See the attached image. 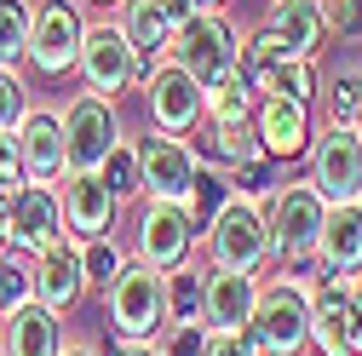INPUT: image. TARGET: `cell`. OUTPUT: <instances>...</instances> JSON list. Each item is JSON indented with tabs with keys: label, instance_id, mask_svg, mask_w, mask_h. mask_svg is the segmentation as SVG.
Instances as JSON below:
<instances>
[{
	"label": "cell",
	"instance_id": "1",
	"mask_svg": "<svg viewBox=\"0 0 362 356\" xmlns=\"http://www.w3.org/2000/svg\"><path fill=\"white\" fill-rule=\"evenodd\" d=\"M310 271H282L259 282L253 316H247V339L259 345V356H305L310 350Z\"/></svg>",
	"mask_w": 362,
	"mask_h": 356
},
{
	"label": "cell",
	"instance_id": "2",
	"mask_svg": "<svg viewBox=\"0 0 362 356\" xmlns=\"http://www.w3.org/2000/svg\"><path fill=\"white\" fill-rule=\"evenodd\" d=\"M328 225V201L316 196L310 178L299 184H276L264 196V236H270V264L276 271H305L316 259V242H322Z\"/></svg>",
	"mask_w": 362,
	"mask_h": 356
},
{
	"label": "cell",
	"instance_id": "3",
	"mask_svg": "<svg viewBox=\"0 0 362 356\" xmlns=\"http://www.w3.org/2000/svg\"><path fill=\"white\" fill-rule=\"evenodd\" d=\"M202 253L213 271H247L259 276L270 264V236H264V201L253 196H224L218 213L202 225Z\"/></svg>",
	"mask_w": 362,
	"mask_h": 356
},
{
	"label": "cell",
	"instance_id": "4",
	"mask_svg": "<svg viewBox=\"0 0 362 356\" xmlns=\"http://www.w3.org/2000/svg\"><path fill=\"white\" fill-rule=\"evenodd\" d=\"M167 58L185 69V75H196L202 86H213V81H224L230 69H242V35H236V23L224 18V12H196V18H185V23L173 29Z\"/></svg>",
	"mask_w": 362,
	"mask_h": 356
},
{
	"label": "cell",
	"instance_id": "5",
	"mask_svg": "<svg viewBox=\"0 0 362 356\" xmlns=\"http://www.w3.org/2000/svg\"><path fill=\"white\" fill-rule=\"evenodd\" d=\"M104 310H110L115 339H156L167 328V276L127 259L121 276L104 287Z\"/></svg>",
	"mask_w": 362,
	"mask_h": 356
},
{
	"label": "cell",
	"instance_id": "6",
	"mask_svg": "<svg viewBox=\"0 0 362 356\" xmlns=\"http://www.w3.org/2000/svg\"><path fill=\"white\" fill-rule=\"evenodd\" d=\"M305 178L316 184L328 207L362 201V132L356 126H316V138L305 150Z\"/></svg>",
	"mask_w": 362,
	"mask_h": 356
},
{
	"label": "cell",
	"instance_id": "7",
	"mask_svg": "<svg viewBox=\"0 0 362 356\" xmlns=\"http://www.w3.org/2000/svg\"><path fill=\"white\" fill-rule=\"evenodd\" d=\"M58 121H64L69 172H98L104 155L127 138V132H121V109H115L110 98H98V93H75V98H64Z\"/></svg>",
	"mask_w": 362,
	"mask_h": 356
},
{
	"label": "cell",
	"instance_id": "8",
	"mask_svg": "<svg viewBox=\"0 0 362 356\" xmlns=\"http://www.w3.org/2000/svg\"><path fill=\"white\" fill-rule=\"evenodd\" d=\"M75 75H81V93H98V98H121L139 86V69H132V47L115 18H93L81 35V58H75Z\"/></svg>",
	"mask_w": 362,
	"mask_h": 356
},
{
	"label": "cell",
	"instance_id": "9",
	"mask_svg": "<svg viewBox=\"0 0 362 356\" xmlns=\"http://www.w3.org/2000/svg\"><path fill=\"white\" fill-rule=\"evenodd\" d=\"M81 35H86V18L75 0H35V23H29V52L23 64L35 75H69L75 58H81Z\"/></svg>",
	"mask_w": 362,
	"mask_h": 356
},
{
	"label": "cell",
	"instance_id": "10",
	"mask_svg": "<svg viewBox=\"0 0 362 356\" xmlns=\"http://www.w3.org/2000/svg\"><path fill=\"white\" fill-rule=\"evenodd\" d=\"M132 150H139V190L144 201H173V207H185L190 190H196V155L185 138H173V132H144V138H132Z\"/></svg>",
	"mask_w": 362,
	"mask_h": 356
},
{
	"label": "cell",
	"instance_id": "11",
	"mask_svg": "<svg viewBox=\"0 0 362 356\" xmlns=\"http://www.w3.org/2000/svg\"><path fill=\"white\" fill-rule=\"evenodd\" d=\"M196 225H190V213L185 207H173V201H144L139 207V225H132V259L150 264V271H178L185 259H196Z\"/></svg>",
	"mask_w": 362,
	"mask_h": 356
},
{
	"label": "cell",
	"instance_id": "12",
	"mask_svg": "<svg viewBox=\"0 0 362 356\" xmlns=\"http://www.w3.org/2000/svg\"><path fill=\"white\" fill-rule=\"evenodd\" d=\"M6 225H12V230H6V247L23 253V259L58 247V242L69 236V225H64V201H58V184H23V190L6 201Z\"/></svg>",
	"mask_w": 362,
	"mask_h": 356
},
{
	"label": "cell",
	"instance_id": "13",
	"mask_svg": "<svg viewBox=\"0 0 362 356\" xmlns=\"http://www.w3.org/2000/svg\"><path fill=\"white\" fill-rule=\"evenodd\" d=\"M144 104H150V126L156 132H173V138H190L202 126V81L185 75L173 58H161L150 75H144Z\"/></svg>",
	"mask_w": 362,
	"mask_h": 356
},
{
	"label": "cell",
	"instance_id": "14",
	"mask_svg": "<svg viewBox=\"0 0 362 356\" xmlns=\"http://www.w3.org/2000/svg\"><path fill=\"white\" fill-rule=\"evenodd\" d=\"M253 138L264 161H299L316 138V104L299 98H259L253 104Z\"/></svg>",
	"mask_w": 362,
	"mask_h": 356
},
{
	"label": "cell",
	"instance_id": "15",
	"mask_svg": "<svg viewBox=\"0 0 362 356\" xmlns=\"http://www.w3.org/2000/svg\"><path fill=\"white\" fill-rule=\"evenodd\" d=\"M18 161H23L29 184H64L69 178V150H64L58 109H29L18 121Z\"/></svg>",
	"mask_w": 362,
	"mask_h": 356
},
{
	"label": "cell",
	"instance_id": "16",
	"mask_svg": "<svg viewBox=\"0 0 362 356\" xmlns=\"http://www.w3.org/2000/svg\"><path fill=\"white\" fill-rule=\"evenodd\" d=\"M58 201H64V225H69L75 242L115 236V225H121V201L104 190L98 172H69L58 184Z\"/></svg>",
	"mask_w": 362,
	"mask_h": 356
},
{
	"label": "cell",
	"instance_id": "17",
	"mask_svg": "<svg viewBox=\"0 0 362 356\" xmlns=\"http://www.w3.org/2000/svg\"><path fill=\"white\" fill-rule=\"evenodd\" d=\"M351 282L356 276H316L310 282V350L351 356Z\"/></svg>",
	"mask_w": 362,
	"mask_h": 356
},
{
	"label": "cell",
	"instance_id": "18",
	"mask_svg": "<svg viewBox=\"0 0 362 356\" xmlns=\"http://www.w3.org/2000/svg\"><path fill=\"white\" fill-rule=\"evenodd\" d=\"M115 23H121L127 47H132V69H139V86H144V75H150V69L167 58V47H173V18H167L161 0H121V6H115Z\"/></svg>",
	"mask_w": 362,
	"mask_h": 356
},
{
	"label": "cell",
	"instance_id": "19",
	"mask_svg": "<svg viewBox=\"0 0 362 356\" xmlns=\"http://www.w3.org/2000/svg\"><path fill=\"white\" fill-rule=\"evenodd\" d=\"M29 271H35V299L47 304V310H58V316H64V310L81 304L86 276H81V242H75V236H64V242L47 247V253H35Z\"/></svg>",
	"mask_w": 362,
	"mask_h": 356
},
{
	"label": "cell",
	"instance_id": "20",
	"mask_svg": "<svg viewBox=\"0 0 362 356\" xmlns=\"http://www.w3.org/2000/svg\"><path fill=\"white\" fill-rule=\"evenodd\" d=\"M185 144H190L196 167H207V172H236V167L264 155L253 138V121H202Z\"/></svg>",
	"mask_w": 362,
	"mask_h": 356
},
{
	"label": "cell",
	"instance_id": "21",
	"mask_svg": "<svg viewBox=\"0 0 362 356\" xmlns=\"http://www.w3.org/2000/svg\"><path fill=\"white\" fill-rule=\"evenodd\" d=\"M259 282H264V276L213 271V264H207V276H202V322H207V328H247L253 299H259Z\"/></svg>",
	"mask_w": 362,
	"mask_h": 356
},
{
	"label": "cell",
	"instance_id": "22",
	"mask_svg": "<svg viewBox=\"0 0 362 356\" xmlns=\"http://www.w3.org/2000/svg\"><path fill=\"white\" fill-rule=\"evenodd\" d=\"M316 276H362V201L328 207L322 242H316Z\"/></svg>",
	"mask_w": 362,
	"mask_h": 356
},
{
	"label": "cell",
	"instance_id": "23",
	"mask_svg": "<svg viewBox=\"0 0 362 356\" xmlns=\"http://www.w3.org/2000/svg\"><path fill=\"white\" fill-rule=\"evenodd\" d=\"M64 322L58 310H47L40 299H29L23 310H12L0 322V356H64Z\"/></svg>",
	"mask_w": 362,
	"mask_h": 356
},
{
	"label": "cell",
	"instance_id": "24",
	"mask_svg": "<svg viewBox=\"0 0 362 356\" xmlns=\"http://www.w3.org/2000/svg\"><path fill=\"white\" fill-rule=\"evenodd\" d=\"M264 29L288 47V58H316L328 40V18H322V0H270Z\"/></svg>",
	"mask_w": 362,
	"mask_h": 356
},
{
	"label": "cell",
	"instance_id": "25",
	"mask_svg": "<svg viewBox=\"0 0 362 356\" xmlns=\"http://www.w3.org/2000/svg\"><path fill=\"white\" fill-rule=\"evenodd\" d=\"M259 98H299V104H316L322 93V75H316V58H276L247 75Z\"/></svg>",
	"mask_w": 362,
	"mask_h": 356
},
{
	"label": "cell",
	"instance_id": "26",
	"mask_svg": "<svg viewBox=\"0 0 362 356\" xmlns=\"http://www.w3.org/2000/svg\"><path fill=\"white\" fill-rule=\"evenodd\" d=\"M253 104H259V93H253L247 69H230L224 81L202 86V121H253Z\"/></svg>",
	"mask_w": 362,
	"mask_h": 356
},
{
	"label": "cell",
	"instance_id": "27",
	"mask_svg": "<svg viewBox=\"0 0 362 356\" xmlns=\"http://www.w3.org/2000/svg\"><path fill=\"white\" fill-rule=\"evenodd\" d=\"M202 276H207V264H196V259L167 271V322H202Z\"/></svg>",
	"mask_w": 362,
	"mask_h": 356
},
{
	"label": "cell",
	"instance_id": "28",
	"mask_svg": "<svg viewBox=\"0 0 362 356\" xmlns=\"http://www.w3.org/2000/svg\"><path fill=\"white\" fill-rule=\"evenodd\" d=\"M356 98H362V69H334L322 81V93H316V104H322V126H351L356 121Z\"/></svg>",
	"mask_w": 362,
	"mask_h": 356
},
{
	"label": "cell",
	"instance_id": "29",
	"mask_svg": "<svg viewBox=\"0 0 362 356\" xmlns=\"http://www.w3.org/2000/svg\"><path fill=\"white\" fill-rule=\"evenodd\" d=\"M29 23H35V0H0V69H18L23 64Z\"/></svg>",
	"mask_w": 362,
	"mask_h": 356
},
{
	"label": "cell",
	"instance_id": "30",
	"mask_svg": "<svg viewBox=\"0 0 362 356\" xmlns=\"http://www.w3.org/2000/svg\"><path fill=\"white\" fill-rule=\"evenodd\" d=\"M132 253L115 242V236H93V242H81V276H86V287H110L115 276H121V264H127Z\"/></svg>",
	"mask_w": 362,
	"mask_h": 356
},
{
	"label": "cell",
	"instance_id": "31",
	"mask_svg": "<svg viewBox=\"0 0 362 356\" xmlns=\"http://www.w3.org/2000/svg\"><path fill=\"white\" fill-rule=\"evenodd\" d=\"M98 178H104V190L127 207V201H139L144 190H139V150H132V138H121L110 155H104V167H98Z\"/></svg>",
	"mask_w": 362,
	"mask_h": 356
},
{
	"label": "cell",
	"instance_id": "32",
	"mask_svg": "<svg viewBox=\"0 0 362 356\" xmlns=\"http://www.w3.org/2000/svg\"><path fill=\"white\" fill-rule=\"evenodd\" d=\"M35 299V271H29V259L12 253V247H0V322L12 316V310H23Z\"/></svg>",
	"mask_w": 362,
	"mask_h": 356
},
{
	"label": "cell",
	"instance_id": "33",
	"mask_svg": "<svg viewBox=\"0 0 362 356\" xmlns=\"http://www.w3.org/2000/svg\"><path fill=\"white\" fill-rule=\"evenodd\" d=\"M35 109V98H29V81L18 75V69H0V132H18V121Z\"/></svg>",
	"mask_w": 362,
	"mask_h": 356
},
{
	"label": "cell",
	"instance_id": "34",
	"mask_svg": "<svg viewBox=\"0 0 362 356\" xmlns=\"http://www.w3.org/2000/svg\"><path fill=\"white\" fill-rule=\"evenodd\" d=\"M161 356H207V322H167L156 333Z\"/></svg>",
	"mask_w": 362,
	"mask_h": 356
},
{
	"label": "cell",
	"instance_id": "35",
	"mask_svg": "<svg viewBox=\"0 0 362 356\" xmlns=\"http://www.w3.org/2000/svg\"><path fill=\"white\" fill-rule=\"evenodd\" d=\"M224 184H230V196H253V201H264L270 190H276V161H247V167H236V172H224Z\"/></svg>",
	"mask_w": 362,
	"mask_h": 356
},
{
	"label": "cell",
	"instance_id": "36",
	"mask_svg": "<svg viewBox=\"0 0 362 356\" xmlns=\"http://www.w3.org/2000/svg\"><path fill=\"white\" fill-rule=\"evenodd\" d=\"M322 18H328V35L362 40V0H322Z\"/></svg>",
	"mask_w": 362,
	"mask_h": 356
},
{
	"label": "cell",
	"instance_id": "37",
	"mask_svg": "<svg viewBox=\"0 0 362 356\" xmlns=\"http://www.w3.org/2000/svg\"><path fill=\"white\" fill-rule=\"evenodd\" d=\"M29 184V178H23V161H18V132H0V196H18Z\"/></svg>",
	"mask_w": 362,
	"mask_h": 356
},
{
	"label": "cell",
	"instance_id": "38",
	"mask_svg": "<svg viewBox=\"0 0 362 356\" xmlns=\"http://www.w3.org/2000/svg\"><path fill=\"white\" fill-rule=\"evenodd\" d=\"M207 356H259L247 328H207Z\"/></svg>",
	"mask_w": 362,
	"mask_h": 356
},
{
	"label": "cell",
	"instance_id": "39",
	"mask_svg": "<svg viewBox=\"0 0 362 356\" xmlns=\"http://www.w3.org/2000/svg\"><path fill=\"white\" fill-rule=\"evenodd\" d=\"M351 356H362V276L351 282Z\"/></svg>",
	"mask_w": 362,
	"mask_h": 356
},
{
	"label": "cell",
	"instance_id": "40",
	"mask_svg": "<svg viewBox=\"0 0 362 356\" xmlns=\"http://www.w3.org/2000/svg\"><path fill=\"white\" fill-rule=\"evenodd\" d=\"M110 356H161V350H156V339H115Z\"/></svg>",
	"mask_w": 362,
	"mask_h": 356
},
{
	"label": "cell",
	"instance_id": "41",
	"mask_svg": "<svg viewBox=\"0 0 362 356\" xmlns=\"http://www.w3.org/2000/svg\"><path fill=\"white\" fill-rule=\"evenodd\" d=\"M161 6H167V18H173V29L185 23V18H196V0H161Z\"/></svg>",
	"mask_w": 362,
	"mask_h": 356
},
{
	"label": "cell",
	"instance_id": "42",
	"mask_svg": "<svg viewBox=\"0 0 362 356\" xmlns=\"http://www.w3.org/2000/svg\"><path fill=\"white\" fill-rule=\"evenodd\" d=\"M6 230L12 225H6V196H0V247H6Z\"/></svg>",
	"mask_w": 362,
	"mask_h": 356
},
{
	"label": "cell",
	"instance_id": "43",
	"mask_svg": "<svg viewBox=\"0 0 362 356\" xmlns=\"http://www.w3.org/2000/svg\"><path fill=\"white\" fill-rule=\"evenodd\" d=\"M64 356H98L93 345H64Z\"/></svg>",
	"mask_w": 362,
	"mask_h": 356
},
{
	"label": "cell",
	"instance_id": "44",
	"mask_svg": "<svg viewBox=\"0 0 362 356\" xmlns=\"http://www.w3.org/2000/svg\"><path fill=\"white\" fill-rule=\"evenodd\" d=\"M196 12H224V0H196Z\"/></svg>",
	"mask_w": 362,
	"mask_h": 356
},
{
	"label": "cell",
	"instance_id": "45",
	"mask_svg": "<svg viewBox=\"0 0 362 356\" xmlns=\"http://www.w3.org/2000/svg\"><path fill=\"white\" fill-rule=\"evenodd\" d=\"M93 6H98V12H115V6H121V0H93Z\"/></svg>",
	"mask_w": 362,
	"mask_h": 356
},
{
	"label": "cell",
	"instance_id": "46",
	"mask_svg": "<svg viewBox=\"0 0 362 356\" xmlns=\"http://www.w3.org/2000/svg\"><path fill=\"white\" fill-rule=\"evenodd\" d=\"M351 126H356V132H362V98H356V121H351Z\"/></svg>",
	"mask_w": 362,
	"mask_h": 356
}]
</instances>
